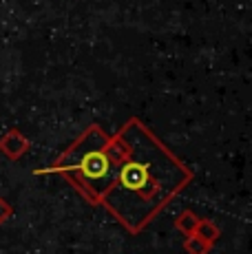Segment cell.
Returning <instances> with one entry per match:
<instances>
[{"label": "cell", "instance_id": "cell-2", "mask_svg": "<svg viewBox=\"0 0 252 254\" xmlns=\"http://www.w3.org/2000/svg\"><path fill=\"white\" fill-rule=\"evenodd\" d=\"M146 179H148V168L139 162H128L120 170V184H122L124 188L139 190V188H144Z\"/></svg>", "mask_w": 252, "mask_h": 254}, {"label": "cell", "instance_id": "cell-1", "mask_svg": "<svg viewBox=\"0 0 252 254\" xmlns=\"http://www.w3.org/2000/svg\"><path fill=\"white\" fill-rule=\"evenodd\" d=\"M77 170L84 175L89 182H98V179H104L111 170V162L109 155L102 153V150H93V153H86L84 157L77 164Z\"/></svg>", "mask_w": 252, "mask_h": 254}, {"label": "cell", "instance_id": "cell-3", "mask_svg": "<svg viewBox=\"0 0 252 254\" xmlns=\"http://www.w3.org/2000/svg\"><path fill=\"white\" fill-rule=\"evenodd\" d=\"M208 246H210V243L203 241V239H192V241L188 243V252L190 254H206Z\"/></svg>", "mask_w": 252, "mask_h": 254}]
</instances>
